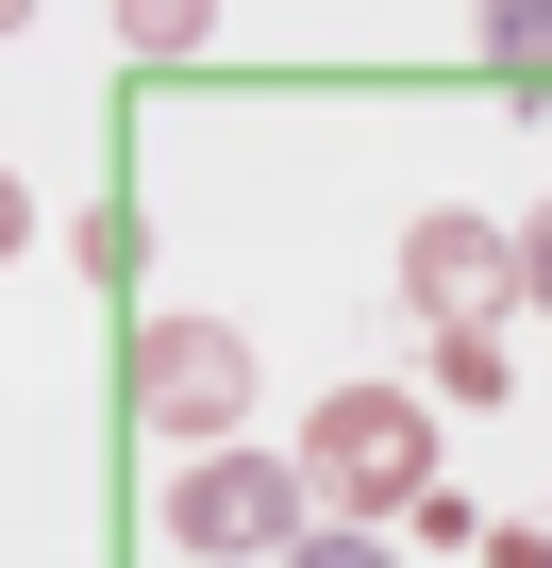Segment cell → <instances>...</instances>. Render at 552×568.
<instances>
[{"label":"cell","instance_id":"1","mask_svg":"<svg viewBox=\"0 0 552 568\" xmlns=\"http://www.w3.org/2000/svg\"><path fill=\"white\" fill-rule=\"evenodd\" d=\"M302 485L352 501V518H369V501H419V485H435V418H419L402 385H335V402L302 418Z\"/></svg>","mask_w":552,"mask_h":568},{"label":"cell","instance_id":"2","mask_svg":"<svg viewBox=\"0 0 552 568\" xmlns=\"http://www.w3.org/2000/svg\"><path fill=\"white\" fill-rule=\"evenodd\" d=\"M168 535H184V551H268V568H285L319 518H302V468H285V452H251V435H234V452H184Z\"/></svg>","mask_w":552,"mask_h":568},{"label":"cell","instance_id":"3","mask_svg":"<svg viewBox=\"0 0 552 568\" xmlns=\"http://www.w3.org/2000/svg\"><path fill=\"white\" fill-rule=\"evenodd\" d=\"M134 418L234 452V418H251V352H234L218 318H151V335H134Z\"/></svg>","mask_w":552,"mask_h":568},{"label":"cell","instance_id":"4","mask_svg":"<svg viewBox=\"0 0 552 568\" xmlns=\"http://www.w3.org/2000/svg\"><path fill=\"white\" fill-rule=\"evenodd\" d=\"M402 302H419L435 335H502V302H519V234H485V217H419V234H402Z\"/></svg>","mask_w":552,"mask_h":568},{"label":"cell","instance_id":"5","mask_svg":"<svg viewBox=\"0 0 552 568\" xmlns=\"http://www.w3.org/2000/svg\"><path fill=\"white\" fill-rule=\"evenodd\" d=\"M485 68L502 84H552V0H502V18H485Z\"/></svg>","mask_w":552,"mask_h":568},{"label":"cell","instance_id":"6","mask_svg":"<svg viewBox=\"0 0 552 568\" xmlns=\"http://www.w3.org/2000/svg\"><path fill=\"white\" fill-rule=\"evenodd\" d=\"M118 34H134V51H151V68H184V51H201V34H218V18H201V0H118Z\"/></svg>","mask_w":552,"mask_h":568},{"label":"cell","instance_id":"7","mask_svg":"<svg viewBox=\"0 0 552 568\" xmlns=\"http://www.w3.org/2000/svg\"><path fill=\"white\" fill-rule=\"evenodd\" d=\"M435 385L452 402H502V335H435Z\"/></svg>","mask_w":552,"mask_h":568},{"label":"cell","instance_id":"8","mask_svg":"<svg viewBox=\"0 0 552 568\" xmlns=\"http://www.w3.org/2000/svg\"><path fill=\"white\" fill-rule=\"evenodd\" d=\"M285 568H402V551H385V535H369V518H319V535H302V551H285Z\"/></svg>","mask_w":552,"mask_h":568},{"label":"cell","instance_id":"9","mask_svg":"<svg viewBox=\"0 0 552 568\" xmlns=\"http://www.w3.org/2000/svg\"><path fill=\"white\" fill-rule=\"evenodd\" d=\"M485 568H552V518H502V535H485Z\"/></svg>","mask_w":552,"mask_h":568},{"label":"cell","instance_id":"10","mask_svg":"<svg viewBox=\"0 0 552 568\" xmlns=\"http://www.w3.org/2000/svg\"><path fill=\"white\" fill-rule=\"evenodd\" d=\"M519 302H552V201H535V234H519Z\"/></svg>","mask_w":552,"mask_h":568}]
</instances>
